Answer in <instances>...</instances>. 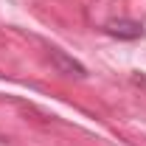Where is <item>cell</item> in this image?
I'll return each instance as SVG.
<instances>
[{
  "instance_id": "cell-1",
  "label": "cell",
  "mask_w": 146,
  "mask_h": 146,
  "mask_svg": "<svg viewBox=\"0 0 146 146\" xmlns=\"http://www.w3.org/2000/svg\"><path fill=\"white\" fill-rule=\"evenodd\" d=\"M107 31L110 34H118V36H138L141 34V25L138 23H110Z\"/></svg>"
}]
</instances>
